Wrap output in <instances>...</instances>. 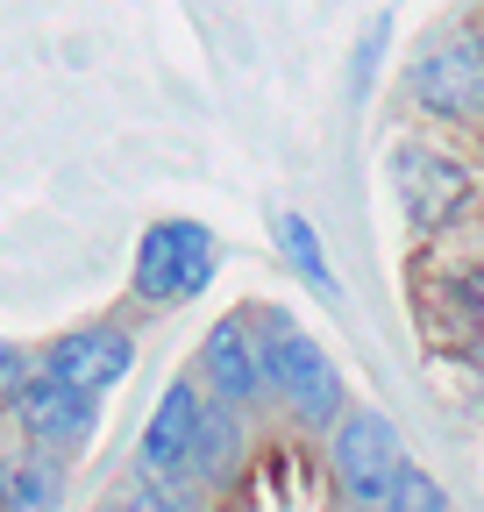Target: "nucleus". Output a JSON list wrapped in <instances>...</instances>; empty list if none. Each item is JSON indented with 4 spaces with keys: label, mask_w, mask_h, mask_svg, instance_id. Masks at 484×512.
I'll use <instances>...</instances> for the list:
<instances>
[{
    "label": "nucleus",
    "mask_w": 484,
    "mask_h": 512,
    "mask_svg": "<svg viewBox=\"0 0 484 512\" xmlns=\"http://www.w3.org/2000/svg\"><path fill=\"white\" fill-rule=\"evenodd\" d=\"M221 256H214V235L200 221H157L136 249V299L143 306H186L214 285Z\"/></svg>",
    "instance_id": "1"
},
{
    "label": "nucleus",
    "mask_w": 484,
    "mask_h": 512,
    "mask_svg": "<svg viewBox=\"0 0 484 512\" xmlns=\"http://www.w3.org/2000/svg\"><path fill=\"white\" fill-rule=\"evenodd\" d=\"M257 335H264V370H271V384L285 392V406L307 420V427H328L342 413V377L321 356V342L299 328V320H264Z\"/></svg>",
    "instance_id": "2"
},
{
    "label": "nucleus",
    "mask_w": 484,
    "mask_h": 512,
    "mask_svg": "<svg viewBox=\"0 0 484 512\" xmlns=\"http://www.w3.org/2000/svg\"><path fill=\"white\" fill-rule=\"evenodd\" d=\"M335 477L356 505H392L399 498V477H406V448L392 434L385 413H349L335 427Z\"/></svg>",
    "instance_id": "3"
},
{
    "label": "nucleus",
    "mask_w": 484,
    "mask_h": 512,
    "mask_svg": "<svg viewBox=\"0 0 484 512\" xmlns=\"http://www.w3.org/2000/svg\"><path fill=\"white\" fill-rule=\"evenodd\" d=\"M392 192H399V207L413 228H449L470 200V178L449 150L435 143H399L392 150Z\"/></svg>",
    "instance_id": "4"
},
{
    "label": "nucleus",
    "mask_w": 484,
    "mask_h": 512,
    "mask_svg": "<svg viewBox=\"0 0 484 512\" xmlns=\"http://www.w3.org/2000/svg\"><path fill=\"white\" fill-rule=\"evenodd\" d=\"M413 100L442 121H477L484 114V36L435 43L413 64Z\"/></svg>",
    "instance_id": "5"
},
{
    "label": "nucleus",
    "mask_w": 484,
    "mask_h": 512,
    "mask_svg": "<svg viewBox=\"0 0 484 512\" xmlns=\"http://www.w3.org/2000/svg\"><path fill=\"white\" fill-rule=\"evenodd\" d=\"M200 434H207V413H200V392L193 384H171V392L157 399L150 427H143V448L136 463L150 484H178L186 470H200Z\"/></svg>",
    "instance_id": "6"
},
{
    "label": "nucleus",
    "mask_w": 484,
    "mask_h": 512,
    "mask_svg": "<svg viewBox=\"0 0 484 512\" xmlns=\"http://www.w3.org/2000/svg\"><path fill=\"white\" fill-rule=\"evenodd\" d=\"M200 370H207V384L221 392V406L257 399L264 384H271V370H264V335L242 328V320H221V328L207 335V349H200Z\"/></svg>",
    "instance_id": "7"
},
{
    "label": "nucleus",
    "mask_w": 484,
    "mask_h": 512,
    "mask_svg": "<svg viewBox=\"0 0 484 512\" xmlns=\"http://www.w3.org/2000/svg\"><path fill=\"white\" fill-rule=\"evenodd\" d=\"M15 413H22V427L36 441H79V434H93V392L72 384V377H57V370H43V377L22 384Z\"/></svg>",
    "instance_id": "8"
},
{
    "label": "nucleus",
    "mask_w": 484,
    "mask_h": 512,
    "mask_svg": "<svg viewBox=\"0 0 484 512\" xmlns=\"http://www.w3.org/2000/svg\"><path fill=\"white\" fill-rule=\"evenodd\" d=\"M129 363H136V342L121 335V328H79V335H65V342L50 349V370L72 377V384H86L93 399L114 392V384L129 377Z\"/></svg>",
    "instance_id": "9"
},
{
    "label": "nucleus",
    "mask_w": 484,
    "mask_h": 512,
    "mask_svg": "<svg viewBox=\"0 0 484 512\" xmlns=\"http://www.w3.org/2000/svg\"><path fill=\"white\" fill-rule=\"evenodd\" d=\"M278 249H285V264L299 271V278H307L321 299H335V278H328V256H321V235H314V221L307 214H278Z\"/></svg>",
    "instance_id": "10"
},
{
    "label": "nucleus",
    "mask_w": 484,
    "mask_h": 512,
    "mask_svg": "<svg viewBox=\"0 0 484 512\" xmlns=\"http://www.w3.org/2000/svg\"><path fill=\"white\" fill-rule=\"evenodd\" d=\"M57 491H65L57 463H36V456H15V463H0V505H15V512H36V505H57Z\"/></svg>",
    "instance_id": "11"
},
{
    "label": "nucleus",
    "mask_w": 484,
    "mask_h": 512,
    "mask_svg": "<svg viewBox=\"0 0 484 512\" xmlns=\"http://www.w3.org/2000/svg\"><path fill=\"white\" fill-rule=\"evenodd\" d=\"M385 43H392V15H371V22H363V36H356V64H349V93H356V100L371 93L378 64H385Z\"/></svg>",
    "instance_id": "12"
},
{
    "label": "nucleus",
    "mask_w": 484,
    "mask_h": 512,
    "mask_svg": "<svg viewBox=\"0 0 484 512\" xmlns=\"http://www.w3.org/2000/svg\"><path fill=\"white\" fill-rule=\"evenodd\" d=\"M235 441H242L235 413H214V420H207V434H200V477H221V470L235 463Z\"/></svg>",
    "instance_id": "13"
},
{
    "label": "nucleus",
    "mask_w": 484,
    "mask_h": 512,
    "mask_svg": "<svg viewBox=\"0 0 484 512\" xmlns=\"http://www.w3.org/2000/svg\"><path fill=\"white\" fill-rule=\"evenodd\" d=\"M392 505H413V512H442L449 498H442V484H435V477H420V470L406 463V477H399V498H392Z\"/></svg>",
    "instance_id": "14"
},
{
    "label": "nucleus",
    "mask_w": 484,
    "mask_h": 512,
    "mask_svg": "<svg viewBox=\"0 0 484 512\" xmlns=\"http://www.w3.org/2000/svg\"><path fill=\"white\" fill-rule=\"evenodd\" d=\"M22 384H29V363H22V349H15V342H0V399H15Z\"/></svg>",
    "instance_id": "15"
}]
</instances>
